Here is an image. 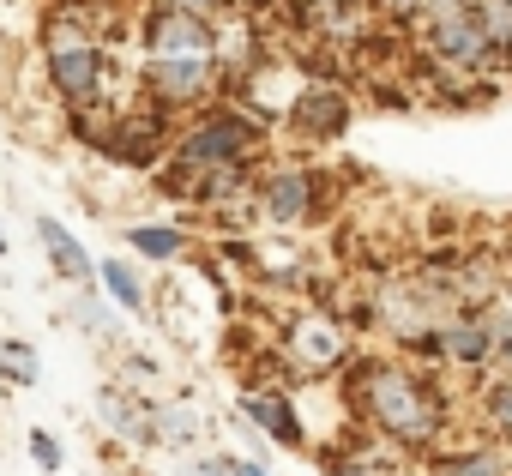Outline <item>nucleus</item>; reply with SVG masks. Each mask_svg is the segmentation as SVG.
Masks as SVG:
<instances>
[{
    "label": "nucleus",
    "instance_id": "obj_1",
    "mask_svg": "<svg viewBox=\"0 0 512 476\" xmlns=\"http://www.w3.org/2000/svg\"><path fill=\"white\" fill-rule=\"evenodd\" d=\"M350 398H356L362 422L404 452H428L446 434V398H440L434 374H422L410 362H386V356L356 362L350 356Z\"/></svg>",
    "mask_w": 512,
    "mask_h": 476
},
{
    "label": "nucleus",
    "instance_id": "obj_2",
    "mask_svg": "<svg viewBox=\"0 0 512 476\" xmlns=\"http://www.w3.org/2000/svg\"><path fill=\"white\" fill-rule=\"evenodd\" d=\"M260 139H266V127H260L253 109L217 103V109H199V121H187L169 139V157L181 169L205 175V169H223V163H253V157H260Z\"/></svg>",
    "mask_w": 512,
    "mask_h": 476
},
{
    "label": "nucleus",
    "instance_id": "obj_3",
    "mask_svg": "<svg viewBox=\"0 0 512 476\" xmlns=\"http://www.w3.org/2000/svg\"><path fill=\"white\" fill-rule=\"evenodd\" d=\"M43 73H49V85H55V97L67 109H103L109 103V79H115V55H109V43H97L85 31L49 25Z\"/></svg>",
    "mask_w": 512,
    "mask_h": 476
},
{
    "label": "nucleus",
    "instance_id": "obj_4",
    "mask_svg": "<svg viewBox=\"0 0 512 476\" xmlns=\"http://www.w3.org/2000/svg\"><path fill=\"white\" fill-rule=\"evenodd\" d=\"M350 356H356L350 326H344L338 314H326V308L296 314V320L284 326V338H278V362H284V374H296V380H326V374L350 368Z\"/></svg>",
    "mask_w": 512,
    "mask_h": 476
},
{
    "label": "nucleus",
    "instance_id": "obj_5",
    "mask_svg": "<svg viewBox=\"0 0 512 476\" xmlns=\"http://www.w3.org/2000/svg\"><path fill=\"white\" fill-rule=\"evenodd\" d=\"M139 49H145V61H217L223 55V19L181 13V7H145L139 13Z\"/></svg>",
    "mask_w": 512,
    "mask_h": 476
},
{
    "label": "nucleus",
    "instance_id": "obj_6",
    "mask_svg": "<svg viewBox=\"0 0 512 476\" xmlns=\"http://www.w3.org/2000/svg\"><path fill=\"white\" fill-rule=\"evenodd\" d=\"M253 211H260L272 229H308L326 211V175L314 163H284L253 187Z\"/></svg>",
    "mask_w": 512,
    "mask_h": 476
},
{
    "label": "nucleus",
    "instance_id": "obj_7",
    "mask_svg": "<svg viewBox=\"0 0 512 476\" xmlns=\"http://www.w3.org/2000/svg\"><path fill=\"white\" fill-rule=\"evenodd\" d=\"M139 85H145L151 109L187 115V109H199V103L217 97L223 73H217V61H145V67H139Z\"/></svg>",
    "mask_w": 512,
    "mask_h": 476
},
{
    "label": "nucleus",
    "instance_id": "obj_8",
    "mask_svg": "<svg viewBox=\"0 0 512 476\" xmlns=\"http://www.w3.org/2000/svg\"><path fill=\"white\" fill-rule=\"evenodd\" d=\"M169 139L175 133H169V115L163 109H127V115H115L103 127L97 151L115 157V163H127V169H157L169 157Z\"/></svg>",
    "mask_w": 512,
    "mask_h": 476
},
{
    "label": "nucleus",
    "instance_id": "obj_9",
    "mask_svg": "<svg viewBox=\"0 0 512 476\" xmlns=\"http://www.w3.org/2000/svg\"><path fill=\"white\" fill-rule=\"evenodd\" d=\"M205 434H211V416H205L199 398H151V410H145V440H151V446L187 452V446L205 440Z\"/></svg>",
    "mask_w": 512,
    "mask_h": 476
},
{
    "label": "nucleus",
    "instance_id": "obj_10",
    "mask_svg": "<svg viewBox=\"0 0 512 476\" xmlns=\"http://www.w3.org/2000/svg\"><path fill=\"white\" fill-rule=\"evenodd\" d=\"M350 91H338V85H308L302 97H296V109H290V127L302 133V139H338L344 127H350Z\"/></svg>",
    "mask_w": 512,
    "mask_h": 476
},
{
    "label": "nucleus",
    "instance_id": "obj_11",
    "mask_svg": "<svg viewBox=\"0 0 512 476\" xmlns=\"http://www.w3.org/2000/svg\"><path fill=\"white\" fill-rule=\"evenodd\" d=\"M241 416L260 428L266 440H278V446H302V440H308V428H302L290 392H241Z\"/></svg>",
    "mask_w": 512,
    "mask_h": 476
},
{
    "label": "nucleus",
    "instance_id": "obj_12",
    "mask_svg": "<svg viewBox=\"0 0 512 476\" xmlns=\"http://www.w3.org/2000/svg\"><path fill=\"white\" fill-rule=\"evenodd\" d=\"M37 242H43V254H49V266H55V278H67L73 290L97 278V260H91V254L79 248V235H73V229H67L61 217H49V211L37 217Z\"/></svg>",
    "mask_w": 512,
    "mask_h": 476
},
{
    "label": "nucleus",
    "instance_id": "obj_13",
    "mask_svg": "<svg viewBox=\"0 0 512 476\" xmlns=\"http://www.w3.org/2000/svg\"><path fill=\"white\" fill-rule=\"evenodd\" d=\"M97 278H103V290H109V302L121 314H151V290H145V278H139L133 260H103Z\"/></svg>",
    "mask_w": 512,
    "mask_h": 476
},
{
    "label": "nucleus",
    "instance_id": "obj_14",
    "mask_svg": "<svg viewBox=\"0 0 512 476\" xmlns=\"http://www.w3.org/2000/svg\"><path fill=\"white\" fill-rule=\"evenodd\" d=\"M127 248L139 260H151V266H169V260L187 254V229H175V223H133L127 229Z\"/></svg>",
    "mask_w": 512,
    "mask_h": 476
},
{
    "label": "nucleus",
    "instance_id": "obj_15",
    "mask_svg": "<svg viewBox=\"0 0 512 476\" xmlns=\"http://www.w3.org/2000/svg\"><path fill=\"white\" fill-rule=\"evenodd\" d=\"M73 320L97 338V344H109V350H127V326H121V314L103 302V296H91L85 284H79V296H73Z\"/></svg>",
    "mask_w": 512,
    "mask_h": 476
},
{
    "label": "nucleus",
    "instance_id": "obj_16",
    "mask_svg": "<svg viewBox=\"0 0 512 476\" xmlns=\"http://www.w3.org/2000/svg\"><path fill=\"white\" fill-rule=\"evenodd\" d=\"M428 476H506V452L500 446H464V452H440L428 464Z\"/></svg>",
    "mask_w": 512,
    "mask_h": 476
},
{
    "label": "nucleus",
    "instance_id": "obj_17",
    "mask_svg": "<svg viewBox=\"0 0 512 476\" xmlns=\"http://www.w3.org/2000/svg\"><path fill=\"white\" fill-rule=\"evenodd\" d=\"M464 13H470V19H476V31L488 37L494 61H512V0H470Z\"/></svg>",
    "mask_w": 512,
    "mask_h": 476
},
{
    "label": "nucleus",
    "instance_id": "obj_18",
    "mask_svg": "<svg viewBox=\"0 0 512 476\" xmlns=\"http://www.w3.org/2000/svg\"><path fill=\"white\" fill-rule=\"evenodd\" d=\"M476 410H482V428H488L500 446H512V374H488Z\"/></svg>",
    "mask_w": 512,
    "mask_h": 476
},
{
    "label": "nucleus",
    "instance_id": "obj_19",
    "mask_svg": "<svg viewBox=\"0 0 512 476\" xmlns=\"http://www.w3.org/2000/svg\"><path fill=\"white\" fill-rule=\"evenodd\" d=\"M0 374H7L13 386H37L43 362H37V350H31L25 338H0Z\"/></svg>",
    "mask_w": 512,
    "mask_h": 476
},
{
    "label": "nucleus",
    "instance_id": "obj_20",
    "mask_svg": "<svg viewBox=\"0 0 512 476\" xmlns=\"http://www.w3.org/2000/svg\"><path fill=\"white\" fill-rule=\"evenodd\" d=\"M362 7H368V19H374V25L410 31V25H416V13H422V0H362Z\"/></svg>",
    "mask_w": 512,
    "mask_h": 476
},
{
    "label": "nucleus",
    "instance_id": "obj_21",
    "mask_svg": "<svg viewBox=\"0 0 512 476\" xmlns=\"http://www.w3.org/2000/svg\"><path fill=\"white\" fill-rule=\"evenodd\" d=\"M25 440H31V458H37V470H49V476H55V470L67 464V446H61V440H55L49 428H31Z\"/></svg>",
    "mask_w": 512,
    "mask_h": 476
},
{
    "label": "nucleus",
    "instance_id": "obj_22",
    "mask_svg": "<svg viewBox=\"0 0 512 476\" xmlns=\"http://www.w3.org/2000/svg\"><path fill=\"white\" fill-rule=\"evenodd\" d=\"M470 7V0H422V13H416V25L410 31H422V25H440V19H458Z\"/></svg>",
    "mask_w": 512,
    "mask_h": 476
},
{
    "label": "nucleus",
    "instance_id": "obj_23",
    "mask_svg": "<svg viewBox=\"0 0 512 476\" xmlns=\"http://www.w3.org/2000/svg\"><path fill=\"white\" fill-rule=\"evenodd\" d=\"M151 7H181V13H205V19H223V0H151Z\"/></svg>",
    "mask_w": 512,
    "mask_h": 476
},
{
    "label": "nucleus",
    "instance_id": "obj_24",
    "mask_svg": "<svg viewBox=\"0 0 512 476\" xmlns=\"http://www.w3.org/2000/svg\"><path fill=\"white\" fill-rule=\"evenodd\" d=\"M187 476H229V458H193Z\"/></svg>",
    "mask_w": 512,
    "mask_h": 476
},
{
    "label": "nucleus",
    "instance_id": "obj_25",
    "mask_svg": "<svg viewBox=\"0 0 512 476\" xmlns=\"http://www.w3.org/2000/svg\"><path fill=\"white\" fill-rule=\"evenodd\" d=\"M229 476H266L260 458H229Z\"/></svg>",
    "mask_w": 512,
    "mask_h": 476
},
{
    "label": "nucleus",
    "instance_id": "obj_26",
    "mask_svg": "<svg viewBox=\"0 0 512 476\" xmlns=\"http://www.w3.org/2000/svg\"><path fill=\"white\" fill-rule=\"evenodd\" d=\"M7 248H13V242H7V223H0V260H7Z\"/></svg>",
    "mask_w": 512,
    "mask_h": 476
},
{
    "label": "nucleus",
    "instance_id": "obj_27",
    "mask_svg": "<svg viewBox=\"0 0 512 476\" xmlns=\"http://www.w3.org/2000/svg\"><path fill=\"white\" fill-rule=\"evenodd\" d=\"M338 476H368V470H338Z\"/></svg>",
    "mask_w": 512,
    "mask_h": 476
}]
</instances>
